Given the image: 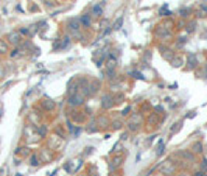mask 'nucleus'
Returning a JSON list of instances; mask_svg holds the SVG:
<instances>
[{"label":"nucleus","instance_id":"4","mask_svg":"<svg viewBox=\"0 0 207 176\" xmlns=\"http://www.w3.org/2000/svg\"><path fill=\"white\" fill-rule=\"evenodd\" d=\"M31 164H33V165H38V159H36V158H34V156L31 158Z\"/></svg>","mask_w":207,"mask_h":176},{"label":"nucleus","instance_id":"1","mask_svg":"<svg viewBox=\"0 0 207 176\" xmlns=\"http://www.w3.org/2000/svg\"><path fill=\"white\" fill-rule=\"evenodd\" d=\"M81 24H83V25H86V27H87V25H89V24H91V19H89V17H87V16H84V17H81Z\"/></svg>","mask_w":207,"mask_h":176},{"label":"nucleus","instance_id":"3","mask_svg":"<svg viewBox=\"0 0 207 176\" xmlns=\"http://www.w3.org/2000/svg\"><path fill=\"white\" fill-rule=\"evenodd\" d=\"M0 52H2V53H3V52H6V45H5V44H2V42H0Z\"/></svg>","mask_w":207,"mask_h":176},{"label":"nucleus","instance_id":"2","mask_svg":"<svg viewBox=\"0 0 207 176\" xmlns=\"http://www.w3.org/2000/svg\"><path fill=\"white\" fill-rule=\"evenodd\" d=\"M94 13H95L97 16H100V14H101V6H100V5L94 6Z\"/></svg>","mask_w":207,"mask_h":176}]
</instances>
